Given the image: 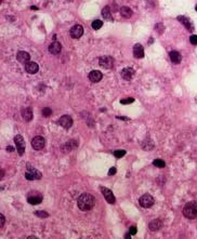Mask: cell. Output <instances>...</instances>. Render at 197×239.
I'll return each mask as SVG.
<instances>
[{
    "mask_svg": "<svg viewBox=\"0 0 197 239\" xmlns=\"http://www.w3.org/2000/svg\"><path fill=\"white\" fill-rule=\"evenodd\" d=\"M94 204H95L94 197L92 195H90V194H87V193L79 196L78 200H77L78 208L82 211L91 210V209L94 207Z\"/></svg>",
    "mask_w": 197,
    "mask_h": 239,
    "instance_id": "obj_1",
    "label": "cell"
},
{
    "mask_svg": "<svg viewBox=\"0 0 197 239\" xmlns=\"http://www.w3.org/2000/svg\"><path fill=\"white\" fill-rule=\"evenodd\" d=\"M183 214L190 220L196 219L197 217V204L194 201L188 202L183 208Z\"/></svg>",
    "mask_w": 197,
    "mask_h": 239,
    "instance_id": "obj_2",
    "label": "cell"
},
{
    "mask_svg": "<svg viewBox=\"0 0 197 239\" xmlns=\"http://www.w3.org/2000/svg\"><path fill=\"white\" fill-rule=\"evenodd\" d=\"M14 142H15L16 148H17V153H19L20 156H23L24 151H25V142H24V138H23L22 135H17L14 136Z\"/></svg>",
    "mask_w": 197,
    "mask_h": 239,
    "instance_id": "obj_3",
    "label": "cell"
},
{
    "mask_svg": "<svg viewBox=\"0 0 197 239\" xmlns=\"http://www.w3.org/2000/svg\"><path fill=\"white\" fill-rule=\"evenodd\" d=\"M139 202H140V206L143 208H150L154 205V198L148 194H145V195L141 196V198L139 199Z\"/></svg>",
    "mask_w": 197,
    "mask_h": 239,
    "instance_id": "obj_4",
    "label": "cell"
},
{
    "mask_svg": "<svg viewBox=\"0 0 197 239\" xmlns=\"http://www.w3.org/2000/svg\"><path fill=\"white\" fill-rule=\"evenodd\" d=\"M99 64H100V66L103 67V68L110 69L114 66V60H113V57L110 56H102L100 57Z\"/></svg>",
    "mask_w": 197,
    "mask_h": 239,
    "instance_id": "obj_5",
    "label": "cell"
},
{
    "mask_svg": "<svg viewBox=\"0 0 197 239\" xmlns=\"http://www.w3.org/2000/svg\"><path fill=\"white\" fill-rule=\"evenodd\" d=\"M71 37L74 38V39H78V38H80L84 35V27H82L81 25H79V24H77V25L73 26L72 28H71Z\"/></svg>",
    "mask_w": 197,
    "mask_h": 239,
    "instance_id": "obj_6",
    "label": "cell"
},
{
    "mask_svg": "<svg viewBox=\"0 0 197 239\" xmlns=\"http://www.w3.org/2000/svg\"><path fill=\"white\" fill-rule=\"evenodd\" d=\"M100 190L102 192V194L104 195V197H105V199H106V201L108 204H114L115 202V196H114L112 190H110V189L104 187V186H101Z\"/></svg>",
    "mask_w": 197,
    "mask_h": 239,
    "instance_id": "obj_7",
    "label": "cell"
},
{
    "mask_svg": "<svg viewBox=\"0 0 197 239\" xmlns=\"http://www.w3.org/2000/svg\"><path fill=\"white\" fill-rule=\"evenodd\" d=\"M31 146L36 151H40L44 146V138L42 136H35L31 141Z\"/></svg>",
    "mask_w": 197,
    "mask_h": 239,
    "instance_id": "obj_8",
    "label": "cell"
},
{
    "mask_svg": "<svg viewBox=\"0 0 197 239\" xmlns=\"http://www.w3.org/2000/svg\"><path fill=\"white\" fill-rule=\"evenodd\" d=\"M59 123L64 128V129H69L73 126V119L67 115H64L59 119Z\"/></svg>",
    "mask_w": 197,
    "mask_h": 239,
    "instance_id": "obj_9",
    "label": "cell"
},
{
    "mask_svg": "<svg viewBox=\"0 0 197 239\" xmlns=\"http://www.w3.org/2000/svg\"><path fill=\"white\" fill-rule=\"evenodd\" d=\"M134 74H135V72L133 68H131V67H126V68L122 69L121 77L125 79V80H131L132 77L134 76Z\"/></svg>",
    "mask_w": 197,
    "mask_h": 239,
    "instance_id": "obj_10",
    "label": "cell"
},
{
    "mask_svg": "<svg viewBox=\"0 0 197 239\" xmlns=\"http://www.w3.org/2000/svg\"><path fill=\"white\" fill-rule=\"evenodd\" d=\"M16 59H17V61H19L20 63L26 64L31 60V55L27 52H25V51H19L17 55H16Z\"/></svg>",
    "mask_w": 197,
    "mask_h": 239,
    "instance_id": "obj_11",
    "label": "cell"
},
{
    "mask_svg": "<svg viewBox=\"0 0 197 239\" xmlns=\"http://www.w3.org/2000/svg\"><path fill=\"white\" fill-rule=\"evenodd\" d=\"M61 50H62V46H61V43L57 42V41H54V42H52V43L49 46V52H50L51 54H53V55L59 54L60 52H61Z\"/></svg>",
    "mask_w": 197,
    "mask_h": 239,
    "instance_id": "obj_12",
    "label": "cell"
},
{
    "mask_svg": "<svg viewBox=\"0 0 197 239\" xmlns=\"http://www.w3.org/2000/svg\"><path fill=\"white\" fill-rule=\"evenodd\" d=\"M76 147H77V142L75 140H73V141H69L67 143H65V144H63L61 149H62L63 153H68V151H71L72 149H74Z\"/></svg>",
    "mask_w": 197,
    "mask_h": 239,
    "instance_id": "obj_13",
    "label": "cell"
},
{
    "mask_svg": "<svg viewBox=\"0 0 197 239\" xmlns=\"http://www.w3.org/2000/svg\"><path fill=\"white\" fill-rule=\"evenodd\" d=\"M133 55H134V57H137V59H142V57H144V49L143 47H142V44L137 43L134 47H133Z\"/></svg>",
    "mask_w": 197,
    "mask_h": 239,
    "instance_id": "obj_14",
    "label": "cell"
},
{
    "mask_svg": "<svg viewBox=\"0 0 197 239\" xmlns=\"http://www.w3.org/2000/svg\"><path fill=\"white\" fill-rule=\"evenodd\" d=\"M25 69L28 74H36L38 72V69H39V66L35 62H28L25 65Z\"/></svg>",
    "mask_w": 197,
    "mask_h": 239,
    "instance_id": "obj_15",
    "label": "cell"
},
{
    "mask_svg": "<svg viewBox=\"0 0 197 239\" xmlns=\"http://www.w3.org/2000/svg\"><path fill=\"white\" fill-rule=\"evenodd\" d=\"M102 77H103V75H102V72H99V70H92V72L89 74V79H90V81L92 82L101 81Z\"/></svg>",
    "mask_w": 197,
    "mask_h": 239,
    "instance_id": "obj_16",
    "label": "cell"
},
{
    "mask_svg": "<svg viewBox=\"0 0 197 239\" xmlns=\"http://www.w3.org/2000/svg\"><path fill=\"white\" fill-rule=\"evenodd\" d=\"M163 226V222L160 220H153L152 222H150L148 224V227H150V230H153V232H157V230H159Z\"/></svg>",
    "mask_w": 197,
    "mask_h": 239,
    "instance_id": "obj_17",
    "label": "cell"
},
{
    "mask_svg": "<svg viewBox=\"0 0 197 239\" xmlns=\"http://www.w3.org/2000/svg\"><path fill=\"white\" fill-rule=\"evenodd\" d=\"M169 56L171 59L172 63H174V64H179L182 60L181 54L179 53L178 51H171V52L169 53Z\"/></svg>",
    "mask_w": 197,
    "mask_h": 239,
    "instance_id": "obj_18",
    "label": "cell"
},
{
    "mask_svg": "<svg viewBox=\"0 0 197 239\" xmlns=\"http://www.w3.org/2000/svg\"><path fill=\"white\" fill-rule=\"evenodd\" d=\"M178 21L179 22H181L182 24L188 29V30H191L192 32V30L194 29V27H193V25H192V23L190 22V20H188V17H184V16H178Z\"/></svg>",
    "mask_w": 197,
    "mask_h": 239,
    "instance_id": "obj_19",
    "label": "cell"
},
{
    "mask_svg": "<svg viewBox=\"0 0 197 239\" xmlns=\"http://www.w3.org/2000/svg\"><path fill=\"white\" fill-rule=\"evenodd\" d=\"M22 116L26 121H31V120L33 119V110H31V107H27L25 109H23Z\"/></svg>",
    "mask_w": 197,
    "mask_h": 239,
    "instance_id": "obj_20",
    "label": "cell"
},
{
    "mask_svg": "<svg viewBox=\"0 0 197 239\" xmlns=\"http://www.w3.org/2000/svg\"><path fill=\"white\" fill-rule=\"evenodd\" d=\"M120 14H121V16L126 17V19H130L132 15V11L128 7H122L121 9H120Z\"/></svg>",
    "mask_w": 197,
    "mask_h": 239,
    "instance_id": "obj_21",
    "label": "cell"
},
{
    "mask_svg": "<svg viewBox=\"0 0 197 239\" xmlns=\"http://www.w3.org/2000/svg\"><path fill=\"white\" fill-rule=\"evenodd\" d=\"M102 15L105 20L107 21H113V17H112V13L110 11V8L108 7H105L103 10H102Z\"/></svg>",
    "mask_w": 197,
    "mask_h": 239,
    "instance_id": "obj_22",
    "label": "cell"
},
{
    "mask_svg": "<svg viewBox=\"0 0 197 239\" xmlns=\"http://www.w3.org/2000/svg\"><path fill=\"white\" fill-rule=\"evenodd\" d=\"M27 201H28V204H31V205H39V204L42 201V199H41V197L31 196V197H28Z\"/></svg>",
    "mask_w": 197,
    "mask_h": 239,
    "instance_id": "obj_23",
    "label": "cell"
},
{
    "mask_svg": "<svg viewBox=\"0 0 197 239\" xmlns=\"http://www.w3.org/2000/svg\"><path fill=\"white\" fill-rule=\"evenodd\" d=\"M28 171H31L33 173V175H34L35 180H40L41 179V173L40 171H38L37 169H35V168L31 167V166H28Z\"/></svg>",
    "mask_w": 197,
    "mask_h": 239,
    "instance_id": "obj_24",
    "label": "cell"
},
{
    "mask_svg": "<svg viewBox=\"0 0 197 239\" xmlns=\"http://www.w3.org/2000/svg\"><path fill=\"white\" fill-rule=\"evenodd\" d=\"M91 26H92V28L97 30V29H100L101 27L103 26V22H102L101 20H95V21H93V22H92Z\"/></svg>",
    "mask_w": 197,
    "mask_h": 239,
    "instance_id": "obj_25",
    "label": "cell"
},
{
    "mask_svg": "<svg viewBox=\"0 0 197 239\" xmlns=\"http://www.w3.org/2000/svg\"><path fill=\"white\" fill-rule=\"evenodd\" d=\"M153 164L157 168H165L166 162L164 160H161V159H155V160L153 161Z\"/></svg>",
    "mask_w": 197,
    "mask_h": 239,
    "instance_id": "obj_26",
    "label": "cell"
},
{
    "mask_svg": "<svg viewBox=\"0 0 197 239\" xmlns=\"http://www.w3.org/2000/svg\"><path fill=\"white\" fill-rule=\"evenodd\" d=\"M35 214H36L38 217H42V219H46V217H49L48 212H46V211H36Z\"/></svg>",
    "mask_w": 197,
    "mask_h": 239,
    "instance_id": "obj_27",
    "label": "cell"
},
{
    "mask_svg": "<svg viewBox=\"0 0 197 239\" xmlns=\"http://www.w3.org/2000/svg\"><path fill=\"white\" fill-rule=\"evenodd\" d=\"M52 114V110H51V108H49V107H44V109H42V115H44V117H49Z\"/></svg>",
    "mask_w": 197,
    "mask_h": 239,
    "instance_id": "obj_28",
    "label": "cell"
},
{
    "mask_svg": "<svg viewBox=\"0 0 197 239\" xmlns=\"http://www.w3.org/2000/svg\"><path fill=\"white\" fill-rule=\"evenodd\" d=\"M126 155V151H116L115 153H114V156H115L116 158H121L124 157Z\"/></svg>",
    "mask_w": 197,
    "mask_h": 239,
    "instance_id": "obj_29",
    "label": "cell"
},
{
    "mask_svg": "<svg viewBox=\"0 0 197 239\" xmlns=\"http://www.w3.org/2000/svg\"><path fill=\"white\" fill-rule=\"evenodd\" d=\"M133 102H134V98H124V100H121V101H120V103L124 104V105H127V104L133 103Z\"/></svg>",
    "mask_w": 197,
    "mask_h": 239,
    "instance_id": "obj_30",
    "label": "cell"
},
{
    "mask_svg": "<svg viewBox=\"0 0 197 239\" xmlns=\"http://www.w3.org/2000/svg\"><path fill=\"white\" fill-rule=\"evenodd\" d=\"M25 177H26V180H28V181H33V180H35L34 175H33V173H31V171H27V172L25 173Z\"/></svg>",
    "mask_w": 197,
    "mask_h": 239,
    "instance_id": "obj_31",
    "label": "cell"
},
{
    "mask_svg": "<svg viewBox=\"0 0 197 239\" xmlns=\"http://www.w3.org/2000/svg\"><path fill=\"white\" fill-rule=\"evenodd\" d=\"M190 41H191L192 44H197V36L196 35H192L191 38H190Z\"/></svg>",
    "mask_w": 197,
    "mask_h": 239,
    "instance_id": "obj_32",
    "label": "cell"
},
{
    "mask_svg": "<svg viewBox=\"0 0 197 239\" xmlns=\"http://www.w3.org/2000/svg\"><path fill=\"white\" fill-rule=\"evenodd\" d=\"M137 232H138V230H137V227H135V226H131V227H130V230H129V233L131 234V235H135V234H137Z\"/></svg>",
    "mask_w": 197,
    "mask_h": 239,
    "instance_id": "obj_33",
    "label": "cell"
},
{
    "mask_svg": "<svg viewBox=\"0 0 197 239\" xmlns=\"http://www.w3.org/2000/svg\"><path fill=\"white\" fill-rule=\"evenodd\" d=\"M115 173H116V168L115 167L110 168V171H108V175H114Z\"/></svg>",
    "mask_w": 197,
    "mask_h": 239,
    "instance_id": "obj_34",
    "label": "cell"
},
{
    "mask_svg": "<svg viewBox=\"0 0 197 239\" xmlns=\"http://www.w3.org/2000/svg\"><path fill=\"white\" fill-rule=\"evenodd\" d=\"M0 220H1V224H0V227L2 228L3 225H4V217H3V214H0Z\"/></svg>",
    "mask_w": 197,
    "mask_h": 239,
    "instance_id": "obj_35",
    "label": "cell"
},
{
    "mask_svg": "<svg viewBox=\"0 0 197 239\" xmlns=\"http://www.w3.org/2000/svg\"><path fill=\"white\" fill-rule=\"evenodd\" d=\"M7 151L12 153V151H14V147H12V146H8V147H7Z\"/></svg>",
    "mask_w": 197,
    "mask_h": 239,
    "instance_id": "obj_36",
    "label": "cell"
},
{
    "mask_svg": "<svg viewBox=\"0 0 197 239\" xmlns=\"http://www.w3.org/2000/svg\"><path fill=\"white\" fill-rule=\"evenodd\" d=\"M125 238H126V239H130V238H131V234H130V233L126 234V235H125Z\"/></svg>",
    "mask_w": 197,
    "mask_h": 239,
    "instance_id": "obj_37",
    "label": "cell"
},
{
    "mask_svg": "<svg viewBox=\"0 0 197 239\" xmlns=\"http://www.w3.org/2000/svg\"><path fill=\"white\" fill-rule=\"evenodd\" d=\"M28 239H36V237H34V236H29V237H28Z\"/></svg>",
    "mask_w": 197,
    "mask_h": 239,
    "instance_id": "obj_38",
    "label": "cell"
},
{
    "mask_svg": "<svg viewBox=\"0 0 197 239\" xmlns=\"http://www.w3.org/2000/svg\"><path fill=\"white\" fill-rule=\"evenodd\" d=\"M195 9H196V11H197V6H196V8H195Z\"/></svg>",
    "mask_w": 197,
    "mask_h": 239,
    "instance_id": "obj_39",
    "label": "cell"
}]
</instances>
